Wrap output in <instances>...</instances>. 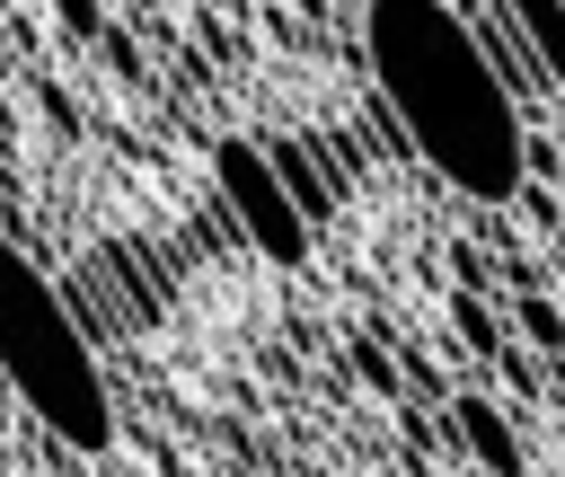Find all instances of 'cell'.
<instances>
[{"mask_svg": "<svg viewBox=\"0 0 565 477\" xmlns=\"http://www.w3.org/2000/svg\"><path fill=\"white\" fill-rule=\"evenodd\" d=\"M512 309V336L547 362V371H565V300H547V292H521V300H503Z\"/></svg>", "mask_w": 565, "mask_h": 477, "instance_id": "obj_9", "label": "cell"}, {"mask_svg": "<svg viewBox=\"0 0 565 477\" xmlns=\"http://www.w3.org/2000/svg\"><path fill=\"white\" fill-rule=\"evenodd\" d=\"M212 194H221V212H230V230L265 256V265H309V212L291 203V186H282V168H274V150L256 141V132H221L212 141Z\"/></svg>", "mask_w": 565, "mask_h": 477, "instance_id": "obj_3", "label": "cell"}, {"mask_svg": "<svg viewBox=\"0 0 565 477\" xmlns=\"http://www.w3.org/2000/svg\"><path fill=\"white\" fill-rule=\"evenodd\" d=\"M450 336L468 344V362H503V344H512V327H503V300L494 292H450Z\"/></svg>", "mask_w": 565, "mask_h": 477, "instance_id": "obj_7", "label": "cell"}, {"mask_svg": "<svg viewBox=\"0 0 565 477\" xmlns=\"http://www.w3.org/2000/svg\"><path fill=\"white\" fill-rule=\"evenodd\" d=\"M353 371H362L371 389H397V362H388V353H380L371 336H353Z\"/></svg>", "mask_w": 565, "mask_h": 477, "instance_id": "obj_10", "label": "cell"}, {"mask_svg": "<svg viewBox=\"0 0 565 477\" xmlns=\"http://www.w3.org/2000/svg\"><path fill=\"white\" fill-rule=\"evenodd\" d=\"M362 62L397 124V141L468 203H521L530 186V124L494 80L477 18L450 0H380L362 9Z\"/></svg>", "mask_w": 565, "mask_h": 477, "instance_id": "obj_1", "label": "cell"}, {"mask_svg": "<svg viewBox=\"0 0 565 477\" xmlns=\"http://www.w3.org/2000/svg\"><path fill=\"white\" fill-rule=\"evenodd\" d=\"M265 150H274V168H282V186H291V203L309 212V230H327V221H335V186L318 177V159H309V141H291V132H265Z\"/></svg>", "mask_w": 565, "mask_h": 477, "instance_id": "obj_6", "label": "cell"}, {"mask_svg": "<svg viewBox=\"0 0 565 477\" xmlns=\"http://www.w3.org/2000/svg\"><path fill=\"white\" fill-rule=\"evenodd\" d=\"M441 433L486 468V477H530V459H521V433H512V415L486 398V389H450L441 398Z\"/></svg>", "mask_w": 565, "mask_h": 477, "instance_id": "obj_4", "label": "cell"}, {"mask_svg": "<svg viewBox=\"0 0 565 477\" xmlns=\"http://www.w3.org/2000/svg\"><path fill=\"white\" fill-rule=\"evenodd\" d=\"M494 371H503V380H512V389H521V398H530V389H539V371H547V362H539V353H521V344H503V362H494Z\"/></svg>", "mask_w": 565, "mask_h": 477, "instance_id": "obj_11", "label": "cell"}, {"mask_svg": "<svg viewBox=\"0 0 565 477\" xmlns=\"http://www.w3.org/2000/svg\"><path fill=\"white\" fill-rule=\"evenodd\" d=\"M0 380L9 398L79 459H106L115 451V398H106V362L79 327V309L62 300V283L18 247L0 239Z\"/></svg>", "mask_w": 565, "mask_h": 477, "instance_id": "obj_2", "label": "cell"}, {"mask_svg": "<svg viewBox=\"0 0 565 477\" xmlns=\"http://www.w3.org/2000/svg\"><path fill=\"white\" fill-rule=\"evenodd\" d=\"M477 18V44H486V62H494V80L512 88V106H521V124L556 97V80L530 62V44H521V26H512V9H468Z\"/></svg>", "mask_w": 565, "mask_h": 477, "instance_id": "obj_5", "label": "cell"}, {"mask_svg": "<svg viewBox=\"0 0 565 477\" xmlns=\"http://www.w3.org/2000/svg\"><path fill=\"white\" fill-rule=\"evenodd\" d=\"M512 9V26H521V44H530V62L556 80V97H565V0H503Z\"/></svg>", "mask_w": 565, "mask_h": 477, "instance_id": "obj_8", "label": "cell"}]
</instances>
